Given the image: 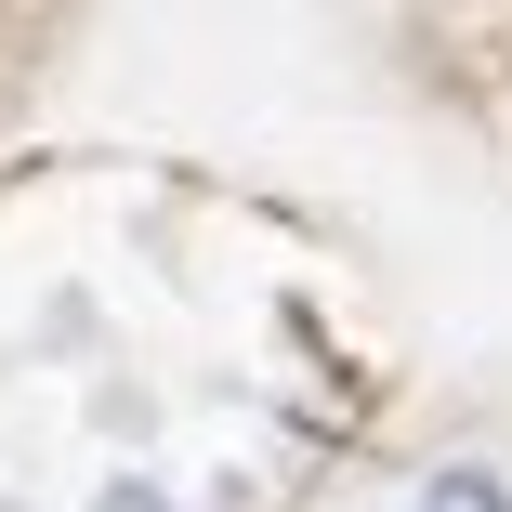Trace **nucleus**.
Returning a JSON list of instances; mask_svg holds the SVG:
<instances>
[{
	"label": "nucleus",
	"mask_w": 512,
	"mask_h": 512,
	"mask_svg": "<svg viewBox=\"0 0 512 512\" xmlns=\"http://www.w3.org/2000/svg\"><path fill=\"white\" fill-rule=\"evenodd\" d=\"M106 512H158V499H145V486H119V499H106Z\"/></svg>",
	"instance_id": "2"
},
{
	"label": "nucleus",
	"mask_w": 512,
	"mask_h": 512,
	"mask_svg": "<svg viewBox=\"0 0 512 512\" xmlns=\"http://www.w3.org/2000/svg\"><path fill=\"white\" fill-rule=\"evenodd\" d=\"M434 512H499V499H473V473H460V486H447V499H434Z\"/></svg>",
	"instance_id": "1"
}]
</instances>
